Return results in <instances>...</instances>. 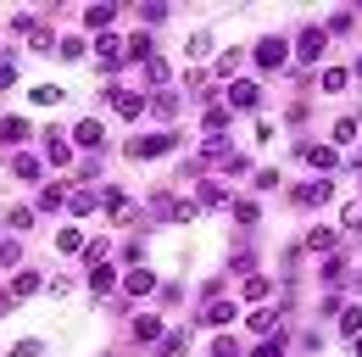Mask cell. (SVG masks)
<instances>
[{"label":"cell","mask_w":362,"mask_h":357,"mask_svg":"<svg viewBox=\"0 0 362 357\" xmlns=\"http://www.w3.org/2000/svg\"><path fill=\"white\" fill-rule=\"evenodd\" d=\"M56 246H62V251H84V229H62Z\"/></svg>","instance_id":"obj_27"},{"label":"cell","mask_w":362,"mask_h":357,"mask_svg":"<svg viewBox=\"0 0 362 357\" xmlns=\"http://www.w3.org/2000/svg\"><path fill=\"white\" fill-rule=\"evenodd\" d=\"M45 162H67V140H62V129H45Z\"/></svg>","instance_id":"obj_14"},{"label":"cell","mask_w":362,"mask_h":357,"mask_svg":"<svg viewBox=\"0 0 362 357\" xmlns=\"http://www.w3.org/2000/svg\"><path fill=\"white\" fill-rule=\"evenodd\" d=\"M351 140H357V118H340L334 123V145H351Z\"/></svg>","instance_id":"obj_30"},{"label":"cell","mask_w":362,"mask_h":357,"mask_svg":"<svg viewBox=\"0 0 362 357\" xmlns=\"http://www.w3.org/2000/svg\"><path fill=\"white\" fill-rule=\"evenodd\" d=\"M17 257H23V246H17V240H0V263L17 268Z\"/></svg>","instance_id":"obj_41"},{"label":"cell","mask_w":362,"mask_h":357,"mask_svg":"<svg viewBox=\"0 0 362 357\" xmlns=\"http://www.w3.org/2000/svg\"><path fill=\"white\" fill-rule=\"evenodd\" d=\"M329 196H334V184H329V178H313V184L296 190V207H323Z\"/></svg>","instance_id":"obj_5"},{"label":"cell","mask_w":362,"mask_h":357,"mask_svg":"<svg viewBox=\"0 0 362 357\" xmlns=\"http://www.w3.org/2000/svg\"><path fill=\"white\" fill-rule=\"evenodd\" d=\"M212 357H234V341H218V346H212Z\"/></svg>","instance_id":"obj_48"},{"label":"cell","mask_w":362,"mask_h":357,"mask_svg":"<svg viewBox=\"0 0 362 357\" xmlns=\"http://www.w3.org/2000/svg\"><path fill=\"white\" fill-rule=\"evenodd\" d=\"M6 223H11L17 234H28V229H34V212H28V207H11V212H6Z\"/></svg>","instance_id":"obj_26"},{"label":"cell","mask_w":362,"mask_h":357,"mask_svg":"<svg viewBox=\"0 0 362 357\" xmlns=\"http://www.w3.org/2000/svg\"><path fill=\"white\" fill-rule=\"evenodd\" d=\"M11 79H17V67H11V62H0V89L11 84Z\"/></svg>","instance_id":"obj_47"},{"label":"cell","mask_w":362,"mask_h":357,"mask_svg":"<svg viewBox=\"0 0 362 357\" xmlns=\"http://www.w3.org/2000/svg\"><path fill=\"white\" fill-rule=\"evenodd\" d=\"M212 50V34H189V56H206Z\"/></svg>","instance_id":"obj_45"},{"label":"cell","mask_w":362,"mask_h":357,"mask_svg":"<svg viewBox=\"0 0 362 357\" xmlns=\"http://www.w3.org/2000/svg\"><path fill=\"white\" fill-rule=\"evenodd\" d=\"M346 79H351V73H340V67H329V73H323V79H317V84L329 89V95H340V89H346Z\"/></svg>","instance_id":"obj_29"},{"label":"cell","mask_w":362,"mask_h":357,"mask_svg":"<svg viewBox=\"0 0 362 357\" xmlns=\"http://www.w3.org/2000/svg\"><path fill=\"white\" fill-rule=\"evenodd\" d=\"M56 50H62L67 62H78V56H84V40H56Z\"/></svg>","instance_id":"obj_43"},{"label":"cell","mask_w":362,"mask_h":357,"mask_svg":"<svg viewBox=\"0 0 362 357\" xmlns=\"http://www.w3.org/2000/svg\"><path fill=\"white\" fill-rule=\"evenodd\" d=\"M340 223H346V234H357V240H362V207H357V201L340 212Z\"/></svg>","instance_id":"obj_28"},{"label":"cell","mask_w":362,"mask_h":357,"mask_svg":"<svg viewBox=\"0 0 362 357\" xmlns=\"http://www.w3.org/2000/svg\"><path fill=\"white\" fill-rule=\"evenodd\" d=\"M307 251H334V234H329V229H313V234H307Z\"/></svg>","instance_id":"obj_33"},{"label":"cell","mask_w":362,"mask_h":357,"mask_svg":"<svg viewBox=\"0 0 362 357\" xmlns=\"http://www.w3.org/2000/svg\"><path fill=\"white\" fill-rule=\"evenodd\" d=\"M251 268H257L251 251H234V257H228V273H245V279H251Z\"/></svg>","instance_id":"obj_34"},{"label":"cell","mask_w":362,"mask_h":357,"mask_svg":"<svg viewBox=\"0 0 362 357\" xmlns=\"http://www.w3.org/2000/svg\"><path fill=\"white\" fill-rule=\"evenodd\" d=\"M357 162H362V157H357Z\"/></svg>","instance_id":"obj_53"},{"label":"cell","mask_w":362,"mask_h":357,"mask_svg":"<svg viewBox=\"0 0 362 357\" xmlns=\"http://www.w3.org/2000/svg\"><path fill=\"white\" fill-rule=\"evenodd\" d=\"M257 67H268V73H279V67H284V40H279V34L257 40Z\"/></svg>","instance_id":"obj_4"},{"label":"cell","mask_w":362,"mask_h":357,"mask_svg":"<svg viewBox=\"0 0 362 357\" xmlns=\"http://www.w3.org/2000/svg\"><path fill=\"white\" fill-rule=\"evenodd\" d=\"M95 207H100V196H95V190H78V196H73V212H78V218L95 212Z\"/></svg>","instance_id":"obj_32"},{"label":"cell","mask_w":362,"mask_h":357,"mask_svg":"<svg viewBox=\"0 0 362 357\" xmlns=\"http://www.w3.org/2000/svg\"><path fill=\"white\" fill-rule=\"evenodd\" d=\"M134 341H162V318L156 312H139L134 318Z\"/></svg>","instance_id":"obj_12"},{"label":"cell","mask_w":362,"mask_h":357,"mask_svg":"<svg viewBox=\"0 0 362 357\" xmlns=\"http://www.w3.org/2000/svg\"><path fill=\"white\" fill-rule=\"evenodd\" d=\"M173 207H179V201H173L168 190H156V196H151V212H156L162 223H173Z\"/></svg>","instance_id":"obj_19"},{"label":"cell","mask_w":362,"mask_h":357,"mask_svg":"<svg viewBox=\"0 0 362 357\" xmlns=\"http://www.w3.org/2000/svg\"><path fill=\"white\" fill-rule=\"evenodd\" d=\"M301 157H307L313 168H334V151H329V145H313V140H301Z\"/></svg>","instance_id":"obj_16"},{"label":"cell","mask_w":362,"mask_h":357,"mask_svg":"<svg viewBox=\"0 0 362 357\" xmlns=\"http://www.w3.org/2000/svg\"><path fill=\"white\" fill-rule=\"evenodd\" d=\"M251 357H284V341H279V335H268V341H262Z\"/></svg>","instance_id":"obj_40"},{"label":"cell","mask_w":362,"mask_h":357,"mask_svg":"<svg viewBox=\"0 0 362 357\" xmlns=\"http://www.w3.org/2000/svg\"><path fill=\"white\" fill-rule=\"evenodd\" d=\"M257 101H262V89L251 84V79H234L228 84V112H257Z\"/></svg>","instance_id":"obj_2"},{"label":"cell","mask_w":362,"mask_h":357,"mask_svg":"<svg viewBox=\"0 0 362 357\" xmlns=\"http://www.w3.org/2000/svg\"><path fill=\"white\" fill-rule=\"evenodd\" d=\"M11 174H17V178H40V157H17Z\"/></svg>","instance_id":"obj_31"},{"label":"cell","mask_w":362,"mask_h":357,"mask_svg":"<svg viewBox=\"0 0 362 357\" xmlns=\"http://www.w3.org/2000/svg\"><path fill=\"white\" fill-rule=\"evenodd\" d=\"M251 329H257V335H279V312L257 307V312H251Z\"/></svg>","instance_id":"obj_18"},{"label":"cell","mask_w":362,"mask_h":357,"mask_svg":"<svg viewBox=\"0 0 362 357\" xmlns=\"http://www.w3.org/2000/svg\"><path fill=\"white\" fill-rule=\"evenodd\" d=\"M28 95H34V106H56L67 89H62V84H40V89H28Z\"/></svg>","instance_id":"obj_22"},{"label":"cell","mask_w":362,"mask_h":357,"mask_svg":"<svg viewBox=\"0 0 362 357\" xmlns=\"http://www.w3.org/2000/svg\"><path fill=\"white\" fill-rule=\"evenodd\" d=\"M351 23H357V17H351V11H334V17H329V28H323V34H351Z\"/></svg>","instance_id":"obj_36"},{"label":"cell","mask_w":362,"mask_h":357,"mask_svg":"<svg viewBox=\"0 0 362 357\" xmlns=\"http://www.w3.org/2000/svg\"><path fill=\"white\" fill-rule=\"evenodd\" d=\"M357 79H362V56H357Z\"/></svg>","instance_id":"obj_50"},{"label":"cell","mask_w":362,"mask_h":357,"mask_svg":"<svg viewBox=\"0 0 362 357\" xmlns=\"http://www.w3.org/2000/svg\"><path fill=\"white\" fill-rule=\"evenodd\" d=\"M6 312H11V296H0V318H6Z\"/></svg>","instance_id":"obj_49"},{"label":"cell","mask_w":362,"mask_h":357,"mask_svg":"<svg viewBox=\"0 0 362 357\" xmlns=\"http://www.w3.org/2000/svg\"><path fill=\"white\" fill-rule=\"evenodd\" d=\"M340 329H346V335L357 341V329H362V302H357V307H346V318H340Z\"/></svg>","instance_id":"obj_35"},{"label":"cell","mask_w":362,"mask_h":357,"mask_svg":"<svg viewBox=\"0 0 362 357\" xmlns=\"http://www.w3.org/2000/svg\"><path fill=\"white\" fill-rule=\"evenodd\" d=\"M56 207H62V190L45 184V190H40V212H56Z\"/></svg>","instance_id":"obj_37"},{"label":"cell","mask_w":362,"mask_h":357,"mask_svg":"<svg viewBox=\"0 0 362 357\" xmlns=\"http://www.w3.org/2000/svg\"><path fill=\"white\" fill-rule=\"evenodd\" d=\"M173 145H179V134L162 129V134H145V140H129L123 151H129V162H139V157H168Z\"/></svg>","instance_id":"obj_1"},{"label":"cell","mask_w":362,"mask_h":357,"mask_svg":"<svg viewBox=\"0 0 362 357\" xmlns=\"http://www.w3.org/2000/svg\"><path fill=\"white\" fill-rule=\"evenodd\" d=\"M0 140H6V145H23V140H28V123H23V118H0Z\"/></svg>","instance_id":"obj_17"},{"label":"cell","mask_w":362,"mask_h":357,"mask_svg":"<svg viewBox=\"0 0 362 357\" xmlns=\"http://www.w3.org/2000/svg\"><path fill=\"white\" fill-rule=\"evenodd\" d=\"M73 140H78V145H100V140H106V129H100V123H95V118H84V123H78V129H73Z\"/></svg>","instance_id":"obj_15"},{"label":"cell","mask_w":362,"mask_h":357,"mask_svg":"<svg viewBox=\"0 0 362 357\" xmlns=\"http://www.w3.org/2000/svg\"><path fill=\"white\" fill-rule=\"evenodd\" d=\"M228 318H234V302H218V296H212V302H206V312H201V324H212V329H218V324H228Z\"/></svg>","instance_id":"obj_10"},{"label":"cell","mask_w":362,"mask_h":357,"mask_svg":"<svg viewBox=\"0 0 362 357\" xmlns=\"http://www.w3.org/2000/svg\"><path fill=\"white\" fill-rule=\"evenodd\" d=\"M195 207H228V190L218 178H201V201H195Z\"/></svg>","instance_id":"obj_11"},{"label":"cell","mask_w":362,"mask_h":357,"mask_svg":"<svg viewBox=\"0 0 362 357\" xmlns=\"http://www.w3.org/2000/svg\"><path fill=\"white\" fill-rule=\"evenodd\" d=\"M323 45H329L323 28H301V34H296V56H301V62H317V56H323Z\"/></svg>","instance_id":"obj_3"},{"label":"cell","mask_w":362,"mask_h":357,"mask_svg":"<svg viewBox=\"0 0 362 357\" xmlns=\"http://www.w3.org/2000/svg\"><path fill=\"white\" fill-rule=\"evenodd\" d=\"M234 218H240V223H257L262 212H257V201H234Z\"/></svg>","instance_id":"obj_42"},{"label":"cell","mask_w":362,"mask_h":357,"mask_svg":"<svg viewBox=\"0 0 362 357\" xmlns=\"http://www.w3.org/2000/svg\"><path fill=\"white\" fill-rule=\"evenodd\" d=\"M100 357H117V352H100Z\"/></svg>","instance_id":"obj_51"},{"label":"cell","mask_w":362,"mask_h":357,"mask_svg":"<svg viewBox=\"0 0 362 357\" xmlns=\"http://www.w3.org/2000/svg\"><path fill=\"white\" fill-rule=\"evenodd\" d=\"M84 23H90L95 34H106V28H112V6H90V11H84Z\"/></svg>","instance_id":"obj_20"},{"label":"cell","mask_w":362,"mask_h":357,"mask_svg":"<svg viewBox=\"0 0 362 357\" xmlns=\"http://www.w3.org/2000/svg\"><path fill=\"white\" fill-rule=\"evenodd\" d=\"M40 285H45V279H40V273H34V268H23V273H17V279H11V302H17V296H34V290H40Z\"/></svg>","instance_id":"obj_13"},{"label":"cell","mask_w":362,"mask_h":357,"mask_svg":"<svg viewBox=\"0 0 362 357\" xmlns=\"http://www.w3.org/2000/svg\"><path fill=\"white\" fill-rule=\"evenodd\" d=\"M228 118H234L228 106H206V134H223V129H228Z\"/></svg>","instance_id":"obj_21"},{"label":"cell","mask_w":362,"mask_h":357,"mask_svg":"<svg viewBox=\"0 0 362 357\" xmlns=\"http://www.w3.org/2000/svg\"><path fill=\"white\" fill-rule=\"evenodd\" d=\"M123 290H129V296H151V290H156V273H151V268H129V273H123Z\"/></svg>","instance_id":"obj_8"},{"label":"cell","mask_w":362,"mask_h":357,"mask_svg":"<svg viewBox=\"0 0 362 357\" xmlns=\"http://www.w3.org/2000/svg\"><path fill=\"white\" fill-rule=\"evenodd\" d=\"M95 62H100V67H117V62H123V40H117V34H100V40H95Z\"/></svg>","instance_id":"obj_7"},{"label":"cell","mask_w":362,"mask_h":357,"mask_svg":"<svg viewBox=\"0 0 362 357\" xmlns=\"http://www.w3.org/2000/svg\"><path fill=\"white\" fill-rule=\"evenodd\" d=\"M317 273H323V285H340V279H346V257H329Z\"/></svg>","instance_id":"obj_25"},{"label":"cell","mask_w":362,"mask_h":357,"mask_svg":"<svg viewBox=\"0 0 362 357\" xmlns=\"http://www.w3.org/2000/svg\"><path fill=\"white\" fill-rule=\"evenodd\" d=\"M34 50H56V34H50V28H34Z\"/></svg>","instance_id":"obj_46"},{"label":"cell","mask_w":362,"mask_h":357,"mask_svg":"<svg viewBox=\"0 0 362 357\" xmlns=\"http://www.w3.org/2000/svg\"><path fill=\"white\" fill-rule=\"evenodd\" d=\"M156 112L162 118H179V95H156Z\"/></svg>","instance_id":"obj_44"},{"label":"cell","mask_w":362,"mask_h":357,"mask_svg":"<svg viewBox=\"0 0 362 357\" xmlns=\"http://www.w3.org/2000/svg\"><path fill=\"white\" fill-rule=\"evenodd\" d=\"M100 95H106V101H117V112H123V118H139V112H145V95H134V89H100Z\"/></svg>","instance_id":"obj_6"},{"label":"cell","mask_w":362,"mask_h":357,"mask_svg":"<svg viewBox=\"0 0 362 357\" xmlns=\"http://www.w3.org/2000/svg\"><path fill=\"white\" fill-rule=\"evenodd\" d=\"M357 352H362V341H357Z\"/></svg>","instance_id":"obj_52"},{"label":"cell","mask_w":362,"mask_h":357,"mask_svg":"<svg viewBox=\"0 0 362 357\" xmlns=\"http://www.w3.org/2000/svg\"><path fill=\"white\" fill-rule=\"evenodd\" d=\"M189 346V329H162V341H156V352L162 357H179Z\"/></svg>","instance_id":"obj_9"},{"label":"cell","mask_w":362,"mask_h":357,"mask_svg":"<svg viewBox=\"0 0 362 357\" xmlns=\"http://www.w3.org/2000/svg\"><path fill=\"white\" fill-rule=\"evenodd\" d=\"M129 50L123 56H134V62H151V34H134V40H123Z\"/></svg>","instance_id":"obj_24"},{"label":"cell","mask_w":362,"mask_h":357,"mask_svg":"<svg viewBox=\"0 0 362 357\" xmlns=\"http://www.w3.org/2000/svg\"><path fill=\"white\" fill-rule=\"evenodd\" d=\"M245 296H251V302H262V296H268V279H262V273H251V279H245Z\"/></svg>","instance_id":"obj_39"},{"label":"cell","mask_w":362,"mask_h":357,"mask_svg":"<svg viewBox=\"0 0 362 357\" xmlns=\"http://www.w3.org/2000/svg\"><path fill=\"white\" fill-rule=\"evenodd\" d=\"M11 357H45V341H17Z\"/></svg>","instance_id":"obj_38"},{"label":"cell","mask_w":362,"mask_h":357,"mask_svg":"<svg viewBox=\"0 0 362 357\" xmlns=\"http://www.w3.org/2000/svg\"><path fill=\"white\" fill-rule=\"evenodd\" d=\"M145 79H151V84H168V79H173V67H168L162 56H151V62H145Z\"/></svg>","instance_id":"obj_23"}]
</instances>
